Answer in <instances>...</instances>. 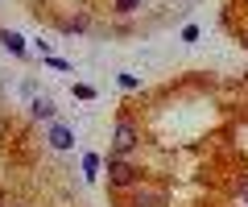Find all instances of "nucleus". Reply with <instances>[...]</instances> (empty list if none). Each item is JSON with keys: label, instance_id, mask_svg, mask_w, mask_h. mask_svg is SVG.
I'll return each mask as SVG.
<instances>
[{"label": "nucleus", "instance_id": "obj_1", "mask_svg": "<svg viewBox=\"0 0 248 207\" xmlns=\"http://www.w3.org/2000/svg\"><path fill=\"white\" fill-rule=\"evenodd\" d=\"M141 145V133H137L133 120H116L112 128V158H124V153H133Z\"/></svg>", "mask_w": 248, "mask_h": 207}, {"label": "nucleus", "instance_id": "obj_2", "mask_svg": "<svg viewBox=\"0 0 248 207\" xmlns=\"http://www.w3.org/2000/svg\"><path fill=\"white\" fill-rule=\"evenodd\" d=\"M137 178H141V170H137L133 162L108 158V182H112V187H137Z\"/></svg>", "mask_w": 248, "mask_h": 207}, {"label": "nucleus", "instance_id": "obj_3", "mask_svg": "<svg viewBox=\"0 0 248 207\" xmlns=\"http://www.w3.org/2000/svg\"><path fill=\"white\" fill-rule=\"evenodd\" d=\"M133 207H166V195H161V191H149V187H137Z\"/></svg>", "mask_w": 248, "mask_h": 207}, {"label": "nucleus", "instance_id": "obj_4", "mask_svg": "<svg viewBox=\"0 0 248 207\" xmlns=\"http://www.w3.org/2000/svg\"><path fill=\"white\" fill-rule=\"evenodd\" d=\"M50 145H54V149H71V145H75V133H71L66 125H50Z\"/></svg>", "mask_w": 248, "mask_h": 207}, {"label": "nucleus", "instance_id": "obj_5", "mask_svg": "<svg viewBox=\"0 0 248 207\" xmlns=\"http://www.w3.org/2000/svg\"><path fill=\"white\" fill-rule=\"evenodd\" d=\"M29 112H33L37 120H54V99H50V96H33V104H29Z\"/></svg>", "mask_w": 248, "mask_h": 207}, {"label": "nucleus", "instance_id": "obj_6", "mask_svg": "<svg viewBox=\"0 0 248 207\" xmlns=\"http://www.w3.org/2000/svg\"><path fill=\"white\" fill-rule=\"evenodd\" d=\"M0 42H4V50H13L17 58H25V37H21V33H13V29H4V33H0Z\"/></svg>", "mask_w": 248, "mask_h": 207}, {"label": "nucleus", "instance_id": "obj_7", "mask_svg": "<svg viewBox=\"0 0 248 207\" xmlns=\"http://www.w3.org/2000/svg\"><path fill=\"white\" fill-rule=\"evenodd\" d=\"M141 4H145V0H112V9L120 13V17H128V13H137Z\"/></svg>", "mask_w": 248, "mask_h": 207}, {"label": "nucleus", "instance_id": "obj_8", "mask_svg": "<svg viewBox=\"0 0 248 207\" xmlns=\"http://www.w3.org/2000/svg\"><path fill=\"white\" fill-rule=\"evenodd\" d=\"M75 96H79V99H95V87H87V83H75Z\"/></svg>", "mask_w": 248, "mask_h": 207}, {"label": "nucleus", "instance_id": "obj_9", "mask_svg": "<svg viewBox=\"0 0 248 207\" xmlns=\"http://www.w3.org/2000/svg\"><path fill=\"white\" fill-rule=\"evenodd\" d=\"M240 199L248 203V178H240Z\"/></svg>", "mask_w": 248, "mask_h": 207}, {"label": "nucleus", "instance_id": "obj_10", "mask_svg": "<svg viewBox=\"0 0 248 207\" xmlns=\"http://www.w3.org/2000/svg\"><path fill=\"white\" fill-rule=\"evenodd\" d=\"M244 46H248V37H244Z\"/></svg>", "mask_w": 248, "mask_h": 207}]
</instances>
